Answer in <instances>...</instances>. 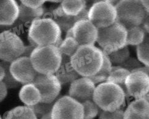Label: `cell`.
Here are the masks:
<instances>
[{
	"label": "cell",
	"instance_id": "32",
	"mask_svg": "<svg viewBox=\"0 0 149 119\" xmlns=\"http://www.w3.org/2000/svg\"><path fill=\"white\" fill-rule=\"evenodd\" d=\"M143 66V64L138 61V59L135 58L130 57L127 61H126L123 64H122L120 67H121L123 69L127 70L130 73L132 72L133 70L138 69Z\"/></svg>",
	"mask_w": 149,
	"mask_h": 119
},
{
	"label": "cell",
	"instance_id": "29",
	"mask_svg": "<svg viewBox=\"0 0 149 119\" xmlns=\"http://www.w3.org/2000/svg\"><path fill=\"white\" fill-rule=\"evenodd\" d=\"M10 63L7 62L1 61L0 62L1 65L4 70V76L3 79V82L6 86L7 89H15L20 86V83L17 82L11 75L9 70V67Z\"/></svg>",
	"mask_w": 149,
	"mask_h": 119
},
{
	"label": "cell",
	"instance_id": "8",
	"mask_svg": "<svg viewBox=\"0 0 149 119\" xmlns=\"http://www.w3.org/2000/svg\"><path fill=\"white\" fill-rule=\"evenodd\" d=\"M25 45L20 37L10 31L0 33V60L11 62L21 57Z\"/></svg>",
	"mask_w": 149,
	"mask_h": 119
},
{
	"label": "cell",
	"instance_id": "23",
	"mask_svg": "<svg viewBox=\"0 0 149 119\" xmlns=\"http://www.w3.org/2000/svg\"><path fill=\"white\" fill-rule=\"evenodd\" d=\"M127 37L126 46H137L144 41L146 34H147L141 25L128 28H127Z\"/></svg>",
	"mask_w": 149,
	"mask_h": 119
},
{
	"label": "cell",
	"instance_id": "20",
	"mask_svg": "<svg viewBox=\"0 0 149 119\" xmlns=\"http://www.w3.org/2000/svg\"><path fill=\"white\" fill-rule=\"evenodd\" d=\"M50 19L53 20L58 25L61 31H63L65 32H66L68 30L72 28L75 23L74 17L69 16L65 14L63 11L62 10L60 6L54 10L53 17Z\"/></svg>",
	"mask_w": 149,
	"mask_h": 119
},
{
	"label": "cell",
	"instance_id": "18",
	"mask_svg": "<svg viewBox=\"0 0 149 119\" xmlns=\"http://www.w3.org/2000/svg\"><path fill=\"white\" fill-rule=\"evenodd\" d=\"M19 98L23 103L31 107L41 101V94L33 83L25 84L19 92Z\"/></svg>",
	"mask_w": 149,
	"mask_h": 119
},
{
	"label": "cell",
	"instance_id": "34",
	"mask_svg": "<svg viewBox=\"0 0 149 119\" xmlns=\"http://www.w3.org/2000/svg\"><path fill=\"white\" fill-rule=\"evenodd\" d=\"M21 4L25 6L33 9H36L42 6L45 1L44 0H22Z\"/></svg>",
	"mask_w": 149,
	"mask_h": 119
},
{
	"label": "cell",
	"instance_id": "11",
	"mask_svg": "<svg viewBox=\"0 0 149 119\" xmlns=\"http://www.w3.org/2000/svg\"><path fill=\"white\" fill-rule=\"evenodd\" d=\"M125 86L126 95L136 100L145 98L149 91V76L139 71L131 72L126 79Z\"/></svg>",
	"mask_w": 149,
	"mask_h": 119
},
{
	"label": "cell",
	"instance_id": "40",
	"mask_svg": "<svg viewBox=\"0 0 149 119\" xmlns=\"http://www.w3.org/2000/svg\"><path fill=\"white\" fill-rule=\"evenodd\" d=\"M4 76V70L3 67L0 65V82L3 81Z\"/></svg>",
	"mask_w": 149,
	"mask_h": 119
},
{
	"label": "cell",
	"instance_id": "39",
	"mask_svg": "<svg viewBox=\"0 0 149 119\" xmlns=\"http://www.w3.org/2000/svg\"><path fill=\"white\" fill-rule=\"evenodd\" d=\"M135 71H139V72H144V73H146L147 75H148V72H148V71H149V70H148V67L142 66V67H140V68H138V69H137L133 70V72H135Z\"/></svg>",
	"mask_w": 149,
	"mask_h": 119
},
{
	"label": "cell",
	"instance_id": "26",
	"mask_svg": "<svg viewBox=\"0 0 149 119\" xmlns=\"http://www.w3.org/2000/svg\"><path fill=\"white\" fill-rule=\"evenodd\" d=\"M106 54L112 66H120L130 57V50L127 46Z\"/></svg>",
	"mask_w": 149,
	"mask_h": 119
},
{
	"label": "cell",
	"instance_id": "30",
	"mask_svg": "<svg viewBox=\"0 0 149 119\" xmlns=\"http://www.w3.org/2000/svg\"><path fill=\"white\" fill-rule=\"evenodd\" d=\"M81 104L84 107V119H93L98 116L100 108L93 100H87Z\"/></svg>",
	"mask_w": 149,
	"mask_h": 119
},
{
	"label": "cell",
	"instance_id": "12",
	"mask_svg": "<svg viewBox=\"0 0 149 119\" xmlns=\"http://www.w3.org/2000/svg\"><path fill=\"white\" fill-rule=\"evenodd\" d=\"M9 70L17 82L24 85L32 83L38 75L33 67L30 58L23 56L11 62Z\"/></svg>",
	"mask_w": 149,
	"mask_h": 119
},
{
	"label": "cell",
	"instance_id": "27",
	"mask_svg": "<svg viewBox=\"0 0 149 119\" xmlns=\"http://www.w3.org/2000/svg\"><path fill=\"white\" fill-rule=\"evenodd\" d=\"M79 47L80 45L73 37H65L60 45L58 49L61 54L67 56L71 58Z\"/></svg>",
	"mask_w": 149,
	"mask_h": 119
},
{
	"label": "cell",
	"instance_id": "4",
	"mask_svg": "<svg viewBox=\"0 0 149 119\" xmlns=\"http://www.w3.org/2000/svg\"><path fill=\"white\" fill-rule=\"evenodd\" d=\"M125 96L123 89L117 85L104 82L95 87L93 100L102 111L112 112L121 107L125 102Z\"/></svg>",
	"mask_w": 149,
	"mask_h": 119
},
{
	"label": "cell",
	"instance_id": "14",
	"mask_svg": "<svg viewBox=\"0 0 149 119\" xmlns=\"http://www.w3.org/2000/svg\"><path fill=\"white\" fill-rule=\"evenodd\" d=\"M95 87V84L89 78H79L71 83L68 96L82 103L87 100H93Z\"/></svg>",
	"mask_w": 149,
	"mask_h": 119
},
{
	"label": "cell",
	"instance_id": "25",
	"mask_svg": "<svg viewBox=\"0 0 149 119\" xmlns=\"http://www.w3.org/2000/svg\"><path fill=\"white\" fill-rule=\"evenodd\" d=\"M112 67V65L111 62L109 59L107 55L103 53V64L101 69L96 75L90 77L89 78L95 84H101L104 81H106L110 74Z\"/></svg>",
	"mask_w": 149,
	"mask_h": 119
},
{
	"label": "cell",
	"instance_id": "31",
	"mask_svg": "<svg viewBox=\"0 0 149 119\" xmlns=\"http://www.w3.org/2000/svg\"><path fill=\"white\" fill-rule=\"evenodd\" d=\"M54 103L55 102L51 103H45L39 102L38 104L31 106L30 107L33 111L34 114L36 115L37 118H41L44 116L51 112Z\"/></svg>",
	"mask_w": 149,
	"mask_h": 119
},
{
	"label": "cell",
	"instance_id": "43",
	"mask_svg": "<svg viewBox=\"0 0 149 119\" xmlns=\"http://www.w3.org/2000/svg\"><path fill=\"white\" fill-rule=\"evenodd\" d=\"M0 119H2V118L1 117V116H0Z\"/></svg>",
	"mask_w": 149,
	"mask_h": 119
},
{
	"label": "cell",
	"instance_id": "21",
	"mask_svg": "<svg viewBox=\"0 0 149 119\" xmlns=\"http://www.w3.org/2000/svg\"><path fill=\"white\" fill-rule=\"evenodd\" d=\"M19 9L18 19L23 23H32L34 20L41 19L44 12L42 6L36 9H33L27 8L21 3L19 6Z\"/></svg>",
	"mask_w": 149,
	"mask_h": 119
},
{
	"label": "cell",
	"instance_id": "6",
	"mask_svg": "<svg viewBox=\"0 0 149 119\" xmlns=\"http://www.w3.org/2000/svg\"><path fill=\"white\" fill-rule=\"evenodd\" d=\"M117 10L116 21L126 29L130 27L140 26L148 15L141 5L140 1L122 0L115 6Z\"/></svg>",
	"mask_w": 149,
	"mask_h": 119
},
{
	"label": "cell",
	"instance_id": "19",
	"mask_svg": "<svg viewBox=\"0 0 149 119\" xmlns=\"http://www.w3.org/2000/svg\"><path fill=\"white\" fill-rule=\"evenodd\" d=\"M130 72L120 66H112L109 75L106 82L112 83L121 87L126 95V89L125 86V80Z\"/></svg>",
	"mask_w": 149,
	"mask_h": 119
},
{
	"label": "cell",
	"instance_id": "36",
	"mask_svg": "<svg viewBox=\"0 0 149 119\" xmlns=\"http://www.w3.org/2000/svg\"><path fill=\"white\" fill-rule=\"evenodd\" d=\"M8 95V89L3 81L0 82V102L3 101Z\"/></svg>",
	"mask_w": 149,
	"mask_h": 119
},
{
	"label": "cell",
	"instance_id": "15",
	"mask_svg": "<svg viewBox=\"0 0 149 119\" xmlns=\"http://www.w3.org/2000/svg\"><path fill=\"white\" fill-rule=\"evenodd\" d=\"M19 13V5L14 0H0V26L14 24Z\"/></svg>",
	"mask_w": 149,
	"mask_h": 119
},
{
	"label": "cell",
	"instance_id": "16",
	"mask_svg": "<svg viewBox=\"0 0 149 119\" xmlns=\"http://www.w3.org/2000/svg\"><path fill=\"white\" fill-rule=\"evenodd\" d=\"M123 119H149V103L145 98L136 100L123 113Z\"/></svg>",
	"mask_w": 149,
	"mask_h": 119
},
{
	"label": "cell",
	"instance_id": "42",
	"mask_svg": "<svg viewBox=\"0 0 149 119\" xmlns=\"http://www.w3.org/2000/svg\"><path fill=\"white\" fill-rule=\"evenodd\" d=\"M50 113H49V114L44 116L43 117H42L41 118H39V119H52V117H51Z\"/></svg>",
	"mask_w": 149,
	"mask_h": 119
},
{
	"label": "cell",
	"instance_id": "13",
	"mask_svg": "<svg viewBox=\"0 0 149 119\" xmlns=\"http://www.w3.org/2000/svg\"><path fill=\"white\" fill-rule=\"evenodd\" d=\"M72 31L73 38L80 46L94 45L98 37V29L88 20L76 22Z\"/></svg>",
	"mask_w": 149,
	"mask_h": 119
},
{
	"label": "cell",
	"instance_id": "35",
	"mask_svg": "<svg viewBox=\"0 0 149 119\" xmlns=\"http://www.w3.org/2000/svg\"><path fill=\"white\" fill-rule=\"evenodd\" d=\"M74 19L75 23L78 21L88 20V9H87V8L83 9L79 14L74 17Z\"/></svg>",
	"mask_w": 149,
	"mask_h": 119
},
{
	"label": "cell",
	"instance_id": "5",
	"mask_svg": "<svg viewBox=\"0 0 149 119\" xmlns=\"http://www.w3.org/2000/svg\"><path fill=\"white\" fill-rule=\"evenodd\" d=\"M127 37V29L120 23L116 21L107 28L98 29L96 42L102 52L108 54L125 47Z\"/></svg>",
	"mask_w": 149,
	"mask_h": 119
},
{
	"label": "cell",
	"instance_id": "7",
	"mask_svg": "<svg viewBox=\"0 0 149 119\" xmlns=\"http://www.w3.org/2000/svg\"><path fill=\"white\" fill-rule=\"evenodd\" d=\"M88 20L97 29L111 26L117 20V10L109 1L94 3L88 10Z\"/></svg>",
	"mask_w": 149,
	"mask_h": 119
},
{
	"label": "cell",
	"instance_id": "9",
	"mask_svg": "<svg viewBox=\"0 0 149 119\" xmlns=\"http://www.w3.org/2000/svg\"><path fill=\"white\" fill-rule=\"evenodd\" d=\"M50 115L52 119H84V107L79 102L66 95L55 102Z\"/></svg>",
	"mask_w": 149,
	"mask_h": 119
},
{
	"label": "cell",
	"instance_id": "24",
	"mask_svg": "<svg viewBox=\"0 0 149 119\" xmlns=\"http://www.w3.org/2000/svg\"><path fill=\"white\" fill-rule=\"evenodd\" d=\"M60 6L65 14L69 16L75 17L83 9L87 8V3L82 0H77V1L65 0L61 1Z\"/></svg>",
	"mask_w": 149,
	"mask_h": 119
},
{
	"label": "cell",
	"instance_id": "10",
	"mask_svg": "<svg viewBox=\"0 0 149 119\" xmlns=\"http://www.w3.org/2000/svg\"><path fill=\"white\" fill-rule=\"evenodd\" d=\"M41 94L40 102L51 103L55 102L61 90V84L54 75L39 74L32 83Z\"/></svg>",
	"mask_w": 149,
	"mask_h": 119
},
{
	"label": "cell",
	"instance_id": "1",
	"mask_svg": "<svg viewBox=\"0 0 149 119\" xmlns=\"http://www.w3.org/2000/svg\"><path fill=\"white\" fill-rule=\"evenodd\" d=\"M70 59L72 66L79 76L90 78L101 69L103 53L94 45H82Z\"/></svg>",
	"mask_w": 149,
	"mask_h": 119
},
{
	"label": "cell",
	"instance_id": "2",
	"mask_svg": "<svg viewBox=\"0 0 149 119\" xmlns=\"http://www.w3.org/2000/svg\"><path fill=\"white\" fill-rule=\"evenodd\" d=\"M28 37L38 47L54 45L58 48L63 41L60 27L50 18L34 20L29 28Z\"/></svg>",
	"mask_w": 149,
	"mask_h": 119
},
{
	"label": "cell",
	"instance_id": "28",
	"mask_svg": "<svg viewBox=\"0 0 149 119\" xmlns=\"http://www.w3.org/2000/svg\"><path fill=\"white\" fill-rule=\"evenodd\" d=\"M148 52H149V39L148 34H146V37L141 44L137 46L136 52L137 59L146 67L149 65V59H148Z\"/></svg>",
	"mask_w": 149,
	"mask_h": 119
},
{
	"label": "cell",
	"instance_id": "33",
	"mask_svg": "<svg viewBox=\"0 0 149 119\" xmlns=\"http://www.w3.org/2000/svg\"><path fill=\"white\" fill-rule=\"evenodd\" d=\"M124 111L120 108L114 112H101L99 119H123Z\"/></svg>",
	"mask_w": 149,
	"mask_h": 119
},
{
	"label": "cell",
	"instance_id": "22",
	"mask_svg": "<svg viewBox=\"0 0 149 119\" xmlns=\"http://www.w3.org/2000/svg\"><path fill=\"white\" fill-rule=\"evenodd\" d=\"M4 119H38L30 107L20 106L8 111Z\"/></svg>",
	"mask_w": 149,
	"mask_h": 119
},
{
	"label": "cell",
	"instance_id": "41",
	"mask_svg": "<svg viewBox=\"0 0 149 119\" xmlns=\"http://www.w3.org/2000/svg\"><path fill=\"white\" fill-rule=\"evenodd\" d=\"M66 37H73L72 35V28L68 30L66 32Z\"/></svg>",
	"mask_w": 149,
	"mask_h": 119
},
{
	"label": "cell",
	"instance_id": "17",
	"mask_svg": "<svg viewBox=\"0 0 149 119\" xmlns=\"http://www.w3.org/2000/svg\"><path fill=\"white\" fill-rule=\"evenodd\" d=\"M55 73V76L61 85L71 83L80 76L72 66L70 58L63 54H62L60 67Z\"/></svg>",
	"mask_w": 149,
	"mask_h": 119
},
{
	"label": "cell",
	"instance_id": "3",
	"mask_svg": "<svg viewBox=\"0 0 149 119\" xmlns=\"http://www.w3.org/2000/svg\"><path fill=\"white\" fill-rule=\"evenodd\" d=\"M33 67L38 73L54 75L61 62L62 54L54 45L37 47L30 56Z\"/></svg>",
	"mask_w": 149,
	"mask_h": 119
},
{
	"label": "cell",
	"instance_id": "37",
	"mask_svg": "<svg viewBox=\"0 0 149 119\" xmlns=\"http://www.w3.org/2000/svg\"><path fill=\"white\" fill-rule=\"evenodd\" d=\"M34 48H35L31 46V45H27V46H25L24 52V53L22 54V56H23V57L30 58V56Z\"/></svg>",
	"mask_w": 149,
	"mask_h": 119
},
{
	"label": "cell",
	"instance_id": "38",
	"mask_svg": "<svg viewBox=\"0 0 149 119\" xmlns=\"http://www.w3.org/2000/svg\"><path fill=\"white\" fill-rule=\"evenodd\" d=\"M140 3H141V5L142 6V7L144 8V10H146V12L148 14L149 1H148V0H147V1H146H146H144V0H142V1H140Z\"/></svg>",
	"mask_w": 149,
	"mask_h": 119
}]
</instances>
